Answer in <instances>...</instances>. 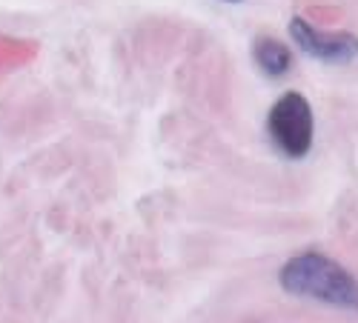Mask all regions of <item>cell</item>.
Segmentation results:
<instances>
[{"label": "cell", "instance_id": "cell-1", "mask_svg": "<svg viewBox=\"0 0 358 323\" xmlns=\"http://www.w3.org/2000/svg\"><path fill=\"white\" fill-rule=\"evenodd\" d=\"M278 280L292 295L315 298L344 309H358V280L327 255L304 252L292 257L281 269Z\"/></svg>", "mask_w": 358, "mask_h": 323}, {"label": "cell", "instance_id": "cell-2", "mask_svg": "<svg viewBox=\"0 0 358 323\" xmlns=\"http://www.w3.org/2000/svg\"><path fill=\"white\" fill-rule=\"evenodd\" d=\"M270 135L275 146L289 158H304L313 146V109L304 95L287 92L270 109Z\"/></svg>", "mask_w": 358, "mask_h": 323}, {"label": "cell", "instance_id": "cell-3", "mask_svg": "<svg viewBox=\"0 0 358 323\" xmlns=\"http://www.w3.org/2000/svg\"><path fill=\"white\" fill-rule=\"evenodd\" d=\"M289 35L298 43V49H304L307 54L318 57L324 63H347L358 54V38L350 32H321V29L310 26L304 17H292Z\"/></svg>", "mask_w": 358, "mask_h": 323}, {"label": "cell", "instance_id": "cell-4", "mask_svg": "<svg viewBox=\"0 0 358 323\" xmlns=\"http://www.w3.org/2000/svg\"><path fill=\"white\" fill-rule=\"evenodd\" d=\"M252 57H255L258 69L264 75H270V77H284L292 66L289 49L275 38H258L255 46H252Z\"/></svg>", "mask_w": 358, "mask_h": 323}, {"label": "cell", "instance_id": "cell-5", "mask_svg": "<svg viewBox=\"0 0 358 323\" xmlns=\"http://www.w3.org/2000/svg\"><path fill=\"white\" fill-rule=\"evenodd\" d=\"M227 3H241V0H227Z\"/></svg>", "mask_w": 358, "mask_h": 323}]
</instances>
